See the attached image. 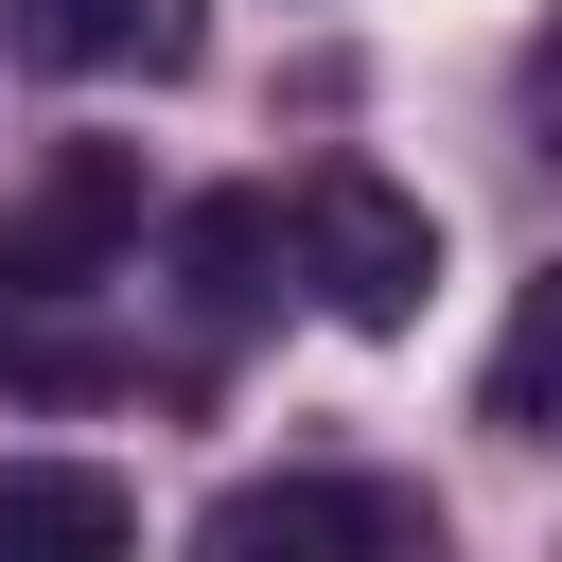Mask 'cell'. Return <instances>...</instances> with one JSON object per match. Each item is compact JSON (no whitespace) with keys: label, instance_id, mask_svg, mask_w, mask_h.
Segmentation results:
<instances>
[{"label":"cell","instance_id":"obj_1","mask_svg":"<svg viewBox=\"0 0 562 562\" xmlns=\"http://www.w3.org/2000/svg\"><path fill=\"white\" fill-rule=\"evenodd\" d=\"M439 509L404 474H228L193 509V562H422Z\"/></svg>","mask_w":562,"mask_h":562},{"label":"cell","instance_id":"obj_2","mask_svg":"<svg viewBox=\"0 0 562 562\" xmlns=\"http://www.w3.org/2000/svg\"><path fill=\"white\" fill-rule=\"evenodd\" d=\"M299 281H316L351 334H422V299H439V211H422L404 176L334 158V176L299 193Z\"/></svg>","mask_w":562,"mask_h":562},{"label":"cell","instance_id":"obj_3","mask_svg":"<svg viewBox=\"0 0 562 562\" xmlns=\"http://www.w3.org/2000/svg\"><path fill=\"white\" fill-rule=\"evenodd\" d=\"M123 211H140V158H123V140H70V158H53V193H35L18 228H0V281H18V299L88 281V263L123 246Z\"/></svg>","mask_w":562,"mask_h":562},{"label":"cell","instance_id":"obj_4","mask_svg":"<svg viewBox=\"0 0 562 562\" xmlns=\"http://www.w3.org/2000/svg\"><path fill=\"white\" fill-rule=\"evenodd\" d=\"M0 562H140V492L105 457H0Z\"/></svg>","mask_w":562,"mask_h":562},{"label":"cell","instance_id":"obj_5","mask_svg":"<svg viewBox=\"0 0 562 562\" xmlns=\"http://www.w3.org/2000/svg\"><path fill=\"white\" fill-rule=\"evenodd\" d=\"M35 70H193V0H18Z\"/></svg>","mask_w":562,"mask_h":562},{"label":"cell","instance_id":"obj_6","mask_svg":"<svg viewBox=\"0 0 562 562\" xmlns=\"http://www.w3.org/2000/svg\"><path fill=\"white\" fill-rule=\"evenodd\" d=\"M263 263H281V211H263V193H211V211H176V299H193V316H211V334H228V316H263V299H281V281H263Z\"/></svg>","mask_w":562,"mask_h":562},{"label":"cell","instance_id":"obj_7","mask_svg":"<svg viewBox=\"0 0 562 562\" xmlns=\"http://www.w3.org/2000/svg\"><path fill=\"white\" fill-rule=\"evenodd\" d=\"M492 422L562 439V263H544V299H527V316H509V351H492Z\"/></svg>","mask_w":562,"mask_h":562},{"label":"cell","instance_id":"obj_8","mask_svg":"<svg viewBox=\"0 0 562 562\" xmlns=\"http://www.w3.org/2000/svg\"><path fill=\"white\" fill-rule=\"evenodd\" d=\"M527 123H544V158H562V18L527 35Z\"/></svg>","mask_w":562,"mask_h":562}]
</instances>
